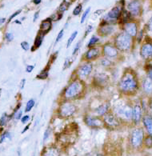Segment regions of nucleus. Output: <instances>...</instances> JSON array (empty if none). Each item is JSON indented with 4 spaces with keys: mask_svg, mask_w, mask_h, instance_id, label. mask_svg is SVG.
Here are the masks:
<instances>
[{
    "mask_svg": "<svg viewBox=\"0 0 152 156\" xmlns=\"http://www.w3.org/2000/svg\"><path fill=\"white\" fill-rule=\"evenodd\" d=\"M23 111H22L21 109L19 110V111H17L16 112H13V114H12V115H13V119H15V120H20L22 119V117H23Z\"/></svg>",
    "mask_w": 152,
    "mask_h": 156,
    "instance_id": "nucleus-41",
    "label": "nucleus"
},
{
    "mask_svg": "<svg viewBox=\"0 0 152 156\" xmlns=\"http://www.w3.org/2000/svg\"><path fill=\"white\" fill-rule=\"evenodd\" d=\"M146 72H147V77H148L150 79L152 80V64H148L146 65Z\"/></svg>",
    "mask_w": 152,
    "mask_h": 156,
    "instance_id": "nucleus-40",
    "label": "nucleus"
},
{
    "mask_svg": "<svg viewBox=\"0 0 152 156\" xmlns=\"http://www.w3.org/2000/svg\"><path fill=\"white\" fill-rule=\"evenodd\" d=\"M5 39L7 41V42H11V41H13L14 39V34L13 33L11 32H7L5 34Z\"/></svg>",
    "mask_w": 152,
    "mask_h": 156,
    "instance_id": "nucleus-44",
    "label": "nucleus"
},
{
    "mask_svg": "<svg viewBox=\"0 0 152 156\" xmlns=\"http://www.w3.org/2000/svg\"><path fill=\"white\" fill-rule=\"evenodd\" d=\"M103 122V126L104 128L110 130H115L120 128L122 126V122L120 121L117 116L115 115L113 111H111L107 113L104 116L102 117Z\"/></svg>",
    "mask_w": 152,
    "mask_h": 156,
    "instance_id": "nucleus-10",
    "label": "nucleus"
},
{
    "mask_svg": "<svg viewBox=\"0 0 152 156\" xmlns=\"http://www.w3.org/2000/svg\"><path fill=\"white\" fill-rule=\"evenodd\" d=\"M145 138L144 129L141 126H135L131 130L130 134V144L134 149H139L143 144V140Z\"/></svg>",
    "mask_w": 152,
    "mask_h": 156,
    "instance_id": "nucleus-7",
    "label": "nucleus"
},
{
    "mask_svg": "<svg viewBox=\"0 0 152 156\" xmlns=\"http://www.w3.org/2000/svg\"><path fill=\"white\" fill-rule=\"evenodd\" d=\"M82 11H83V4H82V3H79V4L74 8V10H73V15H74V16H78V15H80V14H81Z\"/></svg>",
    "mask_w": 152,
    "mask_h": 156,
    "instance_id": "nucleus-38",
    "label": "nucleus"
},
{
    "mask_svg": "<svg viewBox=\"0 0 152 156\" xmlns=\"http://www.w3.org/2000/svg\"><path fill=\"white\" fill-rule=\"evenodd\" d=\"M143 91L147 95H152V80L146 76L141 83Z\"/></svg>",
    "mask_w": 152,
    "mask_h": 156,
    "instance_id": "nucleus-24",
    "label": "nucleus"
},
{
    "mask_svg": "<svg viewBox=\"0 0 152 156\" xmlns=\"http://www.w3.org/2000/svg\"><path fill=\"white\" fill-rule=\"evenodd\" d=\"M111 76L107 71L94 73L91 78V86L98 90H103L111 83Z\"/></svg>",
    "mask_w": 152,
    "mask_h": 156,
    "instance_id": "nucleus-6",
    "label": "nucleus"
},
{
    "mask_svg": "<svg viewBox=\"0 0 152 156\" xmlns=\"http://www.w3.org/2000/svg\"><path fill=\"white\" fill-rule=\"evenodd\" d=\"M126 10L133 18L138 17L141 15L142 3L140 0H131L126 4Z\"/></svg>",
    "mask_w": 152,
    "mask_h": 156,
    "instance_id": "nucleus-16",
    "label": "nucleus"
},
{
    "mask_svg": "<svg viewBox=\"0 0 152 156\" xmlns=\"http://www.w3.org/2000/svg\"><path fill=\"white\" fill-rule=\"evenodd\" d=\"M123 8L124 7H122V6H115V7H114L111 11H108V13H107L103 16L99 25H103V24L115 25V24L118 23L120 15H121L122 10Z\"/></svg>",
    "mask_w": 152,
    "mask_h": 156,
    "instance_id": "nucleus-11",
    "label": "nucleus"
},
{
    "mask_svg": "<svg viewBox=\"0 0 152 156\" xmlns=\"http://www.w3.org/2000/svg\"><path fill=\"white\" fill-rule=\"evenodd\" d=\"M7 139H11V134L9 131H4L0 137V143H2Z\"/></svg>",
    "mask_w": 152,
    "mask_h": 156,
    "instance_id": "nucleus-37",
    "label": "nucleus"
},
{
    "mask_svg": "<svg viewBox=\"0 0 152 156\" xmlns=\"http://www.w3.org/2000/svg\"><path fill=\"white\" fill-rule=\"evenodd\" d=\"M30 116L29 115H23V117H22V119L20 120H21L22 123L26 124L30 121Z\"/></svg>",
    "mask_w": 152,
    "mask_h": 156,
    "instance_id": "nucleus-45",
    "label": "nucleus"
},
{
    "mask_svg": "<svg viewBox=\"0 0 152 156\" xmlns=\"http://www.w3.org/2000/svg\"><path fill=\"white\" fill-rule=\"evenodd\" d=\"M78 30H75V31H73L72 34H71V36L69 37V39H67V42H66V49H68L69 47H71V44L73 43V42L75 41V39H76V37L78 35Z\"/></svg>",
    "mask_w": 152,
    "mask_h": 156,
    "instance_id": "nucleus-32",
    "label": "nucleus"
},
{
    "mask_svg": "<svg viewBox=\"0 0 152 156\" xmlns=\"http://www.w3.org/2000/svg\"><path fill=\"white\" fill-rule=\"evenodd\" d=\"M44 38H45V35L43 34H42L41 32H39V31H38V34H37L36 37H35V39H34V44H33V46L30 49V51L34 52L35 51L39 49L41 46H42V44H43Z\"/></svg>",
    "mask_w": 152,
    "mask_h": 156,
    "instance_id": "nucleus-25",
    "label": "nucleus"
},
{
    "mask_svg": "<svg viewBox=\"0 0 152 156\" xmlns=\"http://www.w3.org/2000/svg\"><path fill=\"white\" fill-rule=\"evenodd\" d=\"M34 105H35V100H34V98H30V99H29V100L27 102L26 107H25L24 111H25L26 113L30 112V111L34 108Z\"/></svg>",
    "mask_w": 152,
    "mask_h": 156,
    "instance_id": "nucleus-31",
    "label": "nucleus"
},
{
    "mask_svg": "<svg viewBox=\"0 0 152 156\" xmlns=\"http://www.w3.org/2000/svg\"><path fill=\"white\" fill-rule=\"evenodd\" d=\"M34 69V65H27L26 71L27 73H31Z\"/></svg>",
    "mask_w": 152,
    "mask_h": 156,
    "instance_id": "nucleus-50",
    "label": "nucleus"
},
{
    "mask_svg": "<svg viewBox=\"0 0 152 156\" xmlns=\"http://www.w3.org/2000/svg\"><path fill=\"white\" fill-rule=\"evenodd\" d=\"M32 156H34V154H33V155Z\"/></svg>",
    "mask_w": 152,
    "mask_h": 156,
    "instance_id": "nucleus-62",
    "label": "nucleus"
},
{
    "mask_svg": "<svg viewBox=\"0 0 152 156\" xmlns=\"http://www.w3.org/2000/svg\"><path fill=\"white\" fill-rule=\"evenodd\" d=\"M140 56L146 61H152V41L146 40L143 43L139 51Z\"/></svg>",
    "mask_w": 152,
    "mask_h": 156,
    "instance_id": "nucleus-15",
    "label": "nucleus"
},
{
    "mask_svg": "<svg viewBox=\"0 0 152 156\" xmlns=\"http://www.w3.org/2000/svg\"><path fill=\"white\" fill-rule=\"evenodd\" d=\"M99 44H100V38L94 34V35H92V36L90 37V39H89L88 43H87L86 47L88 49V48L95 47V46L99 45Z\"/></svg>",
    "mask_w": 152,
    "mask_h": 156,
    "instance_id": "nucleus-28",
    "label": "nucleus"
},
{
    "mask_svg": "<svg viewBox=\"0 0 152 156\" xmlns=\"http://www.w3.org/2000/svg\"><path fill=\"white\" fill-rule=\"evenodd\" d=\"M58 51H55V53H53L52 55H51L49 62H51V63H53V62L55 61L56 58H57V57H58Z\"/></svg>",
    "mask_w": 152,
    "mask_h": 156,
    "instance_id": "nucleus-46",
    "label": "nucleus"
},
{
    "mask_svg": "<svg viewBox=\"0 0 152 156\" xmlns=\"http://www.w3.org/2000/svg\"><path fill=\"white\" fill-rule=\"evenodd\" d=\"M39 13H40V11H36L35 13H34V19H33V22H36L37 20H38V19H39Z\"/></svg>",
    "mask_w": 152,
    "mask_h": 156,
    "instance_id": "nucleus-52",
    "label": "nucleus"
},
{
    "mask_svg": "<svg viewBox=\"0 0 152 156\" xmlns=\"http://www.w3.org/2000/svg\"><path fill=\"white\" fill-rule=\"evenodd\" d=\"M51 64L52 63H51L48 61L47 66L39 72V74L36 75V79H40V80H46V79H48V77H49V71L51 70Z\"/></svg>",
    "mask_w": 152,
    "mask_h": 156,
    "instance_id": "nucleus-27",
    "label": "nucleus"
},
{
    "mask_svg": "<svg viewBox=\"0 0 152 156\" xmlns=\"http://www.w3.org/2000/svg\"><path fill=\"white\" fill-rule=\"evenodd\" d=\"M30 125H31V122H30V123H28L27 125L25 127H24V129L23 130H22V134H24L25 132H27L28 130H29V128H30Z\"/></svg>",
    "mask_w": 152,
    "mask_h": 156,
    "instance_id": "nucleus-53",
    "label": "nucleus"
},
{
    "mask_svg": "<svg viewBox=\"0 0 152 156\" xmlns=\"http://www.w3.org/2000/svg\"><path fill=\"white\" fill-rule=\"evenodd\" d=\"M51 133H52V128L51 127V126H48V127L45 130L44 133H43V143H46V142L50 139Z\"/></svg>",
    "mask_w": 152,
    "mask_h": 156,
    "instance_id": "nucleus-35",
    "label": "nucleus"
},
{
    "mask_svg": "<svg viewBox=\"0 0 152 156\" xmlns=\"http://www.w3.org/2000/svg\"><path fill=\"white\" fill-rule=\"evenodd\" d=\"M94 66V63L91 62H82L74 71V73L76 77L87 82V80L92 75Z\"/></svg>",
    "mask_w": 152,
    "mask_h": 156,
    "instance_id": "nucleus-8",
    "label": "nucleus"
},
{
    "mask_svg": "<svg viewBox=\"0 0 152 156\" xmlns=\"http://www.w3.org/2000/svg\"><path fill=\"white\" fill-rule=\"evenodd\" d=\"M87 91V85L86 82L76 77L75 73L73 72L69 83L61 92L58 101L75 102L80 100L84 98Z\"/></svg>",
    "mask_w": 152,
    "mask_h": 156,
    "instance_id": "nucleus-1",
    "label": "nucleus"
},
{
    "mask_svg": "<svg viewBox=\"0 0 152 156\" xmlns=\"http://www.w3.org/2000/svg\"><path fill=\"white\" fill-rule=\"evenodd\" d=\"M2 131H3V127H2V126H0V134L2 135Z\"/></svg>",
    "mask_w": 152,
    "mask_h": 156,
    "instance_id": "nucleus-58",
    "label": "nucleus"
},
{
    "mask_svg": "<svg viewBox=\"0 0 152 156\" xmlns=\"http://www.w3.org/2000/svg\"><path fill=\"white\" fill-rule=\"evenodd\" d=\"M122 30L127 34H129L132 38H135L138 34V32H139L138 24L134 21L126 23L122 26Z\"/></svg>",
    "mask_w": 152,
    "mask_h": 156,
    "instance_id": "nucleus-19",
    "label": "nucleus"
},
{
    "mask_svg": "<svg viewBox=\"0 0 152 156\" xmlns=\"http://www.w3.org/2000/svg\"><path fill=\"white\" fill-rule=\"evenodd\" d=\"M11 119H13V115H8L7 113L3 114V115L1 116V118H0V126L3 127V126H6Z\"/></svg>",
    "mask_w": 152,
    "mask_h": 156,
    "instance_id": "nucleus-30",
    "label": "nucleus"
},
{
    "mask_svg": "<svg viewBox=\"0 0 152 156\" xmlns=\"http://www.w3.org/2000/svg\"><path fill=\"white\" fill-rule=\"evenodd\" d=\"M90 9L91 8L89 7L88 8H87V10H85V11L83 13V15H82V17H81V21H80V23L81 24L84 23V22L86 21L87 18L88 17V15H89V14H90Z\"/></svg>",
    "mask_w": 152,
    "mask_h": 156,
    "instance_id": "nucleus-39",
    "label": "nucleus"
},
{
    "mask_svg": "<svg viewBox=\"0 0 152 156\" xmlns=\"http://www.w3.org/2000/svg\"><path fill=\"white\" fill-rule=\"evenodd\" d=\"M147 28H148V30H150V32H152V17H151V19L150 20V21H149V23H148Z\"/></svg>",
    "mask_w": 152,
    "mask_h": 156,
    "instance_id": "nucleus-54",
    "label": "nucleus"
},
{
    "mask_svg": "<svg viewBox=\"0 0 152 156\" xmlns=\"http://www.w3.org/2000/svg\"><path fill=\"white\" fill-rule=\"evenodd\" d=\"M143 117V110L142 107L141 101H138L133 103L132 112V125L134 126H138L142 122Z\"/></svg>",
    "mask_w": 152,
    "mask_h": 156,
    "instance_id": "nucleus-14",
    "label": "nucleus"
},
{
    "mask_svg": "<svg viewBox=\"0 0 152 156\" xmlns=\"http://www.w3.org/2000/svg\"><path fill=\"white\" fill-rule=\"evenodd\" d=\"M122 55V54L120 53L119 51L114 45L112 41L106 42L105 43L102 44V56L103 57H106V58L117 62L118 60L120 59Z\"/></svg>",
    "mask_w": 152,
    "mask_h": 156,
    "instance_id": "nucleus-9",
    "label": "nucleus"
},
{
    "mask_svg": "<svg viewBox=\"0 0 152 156\" xmlns=\"http://www.w3.org/2000/svg\"><path fill=\"white\" fill-rule=\"evenodd\" d=\"M140 87L139 78L133 69L126 68L118 79L117 90L122 96L131 97L137 94Z\"/></svg>",
    "mask_w": 152,
    "mask_h": 156,
    "instance_id": "nucleus-2",
    "label": "nucleus"
},
{
    "mask_svg": "<svg viewBox=\"0 0 152 156\" xmlns=\"http://www.w3.org/2000/svg\"><path fill=\"white\" fill-rule=\"evenodd\" d=\"M86 1H87V0H86Z\"/></svg>",
    "mask_w": 152,
    "mask_h": 156,
    "instance_id": "nucleus-63",
    "label": "nucleus"
},
{
    "mask_svg": "<svg viewBox=\"0 0 152 156\" xmlns=\"http://www.w3.org/2000/svg\"><path fill=\"white\" fill-rule=\"evenodd\" d=\"M32 2L34 5H39L42 2V0H33Z\"/></svg>",
    "mask_w": 152,
    "mask_h": 156,
    "instance_id": "nucleus-56",
    "label": "nucleus"
},
{
    "mask_svg": "<svg viewBox=\"0 0 152 156\" xmlns=\"http://www.w3.org/2000/svg\"><path fill=\"white\" fill-rule=\"evenodd\" d=\"M98 62H99V65L101 68H103L106 71H112L115 68L116 63L115 61L106 58V57H103V56L98 60Z\"/></svg>",
    "mask_w": 152,
    "mask_h": 156,
    "instance_id": "nucleus-20",
    "label": "nucleus"
},
{
    "mask_svg": "<svg viewBox=\"0 0 152 156\" xmlns=\"http://www.w3.org/2000/svg\"><path fill=\"white\" fill-rule=\"evenodd\" d=\"M75 57L74 56H71V58H66L65 60L64 64H63V67H62V71H65L66 69H68L69 67H71V64L74 62V59H75Z\"/></svg>",
    "mask_w": 152,
    "mask_h": 156,
    "instance_id": "nucleus-36",
    "label": "nucleus"
},
{
    "mask_svg": "<svg viewBox=\"0 0 152 156\" xmlns=\"http://www.w3.org/2000/svg\"><path fill=\"white\" fill-rule=\"evenodd\" d=\"M96 156H104V154H100V153H99V154H97Z\"/></svg>",
    "mask_w": 152,
    "mask_h": 156,
    "instance_id": "nucleus-60",
    "label": "nucleus"
},
{
    "mask_svg": "<svg viewBox=\"0 0 152 156\" xmlns=\"http://www.w3.org/2000/svg\"><path fill=\"white\" fill-rule=\"evenodd\" d=\"M142 122L143 125L144 129L146 130L147 135H152V115L150 114H145L143 115Z\"/></svg>",
    "mask_w": 152,
    "mask_h": 156,
    "instance_id": "nucleus-23",
    "label": "nucleus"
},
{
    "mask_svg": "<svg viewBox=\"0 0 152 156\" xmlns=\"http://www.w3.org/2000/svg\"><path fill=\"white\" fill-rule=\"evenodd\" d=\"M112 43L121 54H126L131 52L134 47L135 39L124 31H119L115 34Z\"/></svg>",
    "mask_w": 152,
    "mask_h": 156,
    "instance_id": "nucleus-4",
    "label": "nucleus"
},
{
    "mask_svg": "<svg viewBox=\"0 0 152 156\" xmlns=\"http://www.w3.org/2000/svg\"><path fill=\"white\" fill-rule=\"evenodd\" d=\"M102 57V44L88 48L82 56V62H91L98 61Z\"/></svg>",
    "mask_w": 152,
    "mask_h": 156,
    "instance_id": "nucleus-12",
    "label": "nucleus"
},
{
    "mask_svg": "<svg viewBox=\"0 0 152 156\" xmlns=\"http://www.w3.org/2000/svg\"><path fill=\"white\" fill-rule=\"evenodd\" d=\"M148 107L152 111V95L150 98V99H149V102H148Z\"/></svg>",
    "mask_w": 152,
    "mask_h": 156,
    "instance_id": "nucleus-55",
    "label": "nucleus"
},
{
    "mask_svg": "<svg viewBox=\"0 0 152 156\" xmlns=\"http://www.w3.org/2000/svg\"><path fill=\"white\" fill-rule=\"evenodd\" d=\"M21 12H22V10H19V11H15V12L13 14V15H11V16H10V18H9V19H8V20H7V22H8V23H10V22H11V20H13V19H15V18L16 17L17 15H19V14L21 13Z\"/></svg>",
    "mask_w": 152,
    "mask_h": 156,
    "instance_id": "nucleus-49",
    "label": "nucleus"
},
{
    "mask_svg": "<svg viewBox=\"0 0 152 156\" xmlns=\"http://www.w3.org/2000/svg\"><path fill=\"white\" fill-rule=\"evenodd\" d=\"M52 22L53 21L50 19V17L43 20L41 22L40 26H39V32H41L44 35L48 34L52 29Z\"/></svg>",
    "mask_w": 152,
    "mask_h": 156,
    "instance_id": "nucleus-22",
    "label": "nucleus"
},
{
    "mask_svg": "<svg viewBox=\"0 0 152 156\" xmlns=\"http://www.w3.org/2000/svg\"><path fill=\"white\" fill-rule=\"evenodd\" d=\"M143 145L145 146V147L150 149L152 148V135H147L145 136L143 140Z\"/></svg>",
    "mask_w": 152,
    "mask_h": 156,
    "instance_id": "nucleus-33",
    "label": "nucleus"
},
{
    "mask_svg": "<svg viewBox=\"0 0 152 156\" xmlns=\"http://www.w3.org/2000/svg\"><path fill=\"white\" fill-rule=\"evenodd\" d=\"M133 19L134 18L131 16V15L128 12V11L126 9L123 8L122 10V12H121V15H120L119 20H118V23L121 24V25H124L126 23H129V22L133 21Z\"/></svg>",
    "mask_w": 152,
    "mask_h": 156,
    "instance_id": "nucleus-26",
    "label": "nucleus"
},
{
    "mask_svg": "<svg viewBox=\"0 0 152 156\" xmlns=\"http://www.w3.org/2000/svg\"><path fill=\"white\" fill-rule=\"evenodd\" d=\"M143 30H141L139 32H138V34L136 35V40H137L138 43H141L142 39H143Z\"/></svg>",
    "mask_w": 152,
    "mask_h": 156,
    "instance_id": "nucleus-47",
    "label": "nucleus"
},
{
    "mask_svg": "<svg viewBox=\"0 0 152 156\" xmlns=\"http://www.w3.org/2000/svg\"><path fill=\"white\" fill-rule=\"evenodd\" d=\"M92 30H93V27L91 26V25H88L86 28V30H85V34H84L83 39L87 38V36L88 34H90V33L92 31Z\"/></svg>",
    "mask_w": 152,
    "mask_h": 156,
    "instance_id": "nucleus-48",
    "label": "nucleus"
},
{
    "mask_svg": "<svg viewBox=\"0 0 152 156\" xmlns=\"http://www.w3.org/2000/svg\"><path fill=\"white\" fill-rule=\"evenodd\" d=\"M61 152H60L59 148L57 146L51 145L48 146L43 150L41 153V156H60Z\"/></svg>",
    "mask_w": 152,
    "mask_h": 156,
    "instance_id": "nucleus-21",
    "label": "nucleus"
},
{
    "mask_svg": "<svg viewBox=\"0 0 152 156\" xmlns=\"http://www.w3.org/2000/svg\"><path fill=\"white\" fill-rule=\"evenodd\" d=\"M84 124L91 129L104 128L102 117L94 115L92 114L86 113L83 118Z\"/></svg>",
    "mask_w": 152,
    "mask_h": 156,
    "instance_id": "nucleus-13",
    "label": "nucleus"
},
{
    "mask_svg": "<svg viewBox=\"0 0 152 156\" xmlns=\"http://www.w3.org/2000/svg\"><path fill=\"white\" fill-rule=\"evenodd\" d=\"M71 3L70 2H67L66 0H63V1L61 2V4L59 5V7H58V11H57V12L63 14L65 11H66L67 10H68L70 6H71Z\"/></svg>",
    "mask_w": 152,
    "mask_h": 156,
    "instance_id": "nucleus-29",
    "label": "nucleus"
},
{
    "mask_svg": "<svg viewBox=\"0 0 152 156\" xmlns=\"http://www.w3.org/2000/svg\"><path fill=\"white\" fill-rule=\"evenodd\" d=\"M111 111L119 119L122 125L132 124L133 103L127 100L116 101L111 106Z\"/></svg>",
    "mask_w": 152,
    "mask_h": 156,
    "instance_id": "nucleus-3",
    "label": "nucleus"
},
{
    "mask_svg": "<svg viewBox=\"0 0 152 156\" xmlns=\"http://www.w3.org/2000/svg\"><path fill=\"white\" fill-rule=\"evenodd\" d=\"M15 23H18V24H21L22 23L20 21H19V20H16V21H15Z\"/></svg>",
    "mask_w": 152,
    "mask_h": 156,
    "instance_id": "nucleus-59",
    "label": "nucleus"
},
{
    "mask_svg": "<svg viewBox=\"0 0 152 156\" xmlns=\"http://www.w3.org/2000/svg\"><path fill=\"white\" fill-rule=\"evenodd\" d=\"M20 46H21L22 49L23 50V51H29V50L30 49V44H29V43L27 42V41H23L21 43V44H20Z\"/></svg>",
    "mask_w": 152,
    "mask_h": 156,
    "instance_id": "nucleus-43",
    "label": "nucleus"
},
{
    "mask_svg": "<svg viewBox=\"0 0 152 156\" xmlns=\"http://www.w3.org/2000/svg\"><path fill=\"white\" fill-rule=\"evenodd\" d=\"M1 90H2V89H1V88H0V93H1Z\"/></svg>",
    "mask_w": 152,
    "mask_h": 156,
    "instance_id": "nucleus-61",
    "label": "nucleus"
},
{
    "mask_svg": "<svg viewBox=\"0 0 152 156\" xmlns=\"http://www.w3.org/2000/svg\"><path fill=\"white\" fill-rule=\"evenodd\" d=\"M83 39L79 41V42L75 44V47H74V50H73L72 56H74V57L77 56V55L79 54V52H80V49H81L82 46H83Z\"/></svg>",
    "mask_w": 152,
    "mask_h": 156,
    "instance_id": "nucleus-34",
    "label": "nucleus"
},
{
    "mask_svg": "<svg viewBox=\"0 0 152 156\" xmlns=\"http://www.w3.org/2000/svg\"><path fill=\"white\" fill-rule=\"evenodd\" d=\"M26 79H23L21 80V82H20V85H19V87L21 90H23L24 87H25V84H26Z\"/></svg>",
    "mask_w": 152,
    "mask_h": 156,
    "instance_id": "nucleus-51",
    "label": "nucleus"
},
{
    "mask_svg": "<svg viewBox=\"0 0 152 156\" xmlns=\"http://www.w3.org/2000/svg\"><path fill=\"white\" fill-rule=\"evenodd\" d=\"M115 25H110V24H103L99 25L97 29V34L102 38H107L111 35H115Z\"/></svg>",
    "mask_w": 152,
    "mask_h": 156,
    "instance_id": "nucleus-18",
    "label": "nucleus"
},
{
    "mask_svg": "<svg viewBox=\"0 0 152 156\" xmlns=\"http://www.w3.org/2000/svg\"><path fill=\"white\" fill-rule=\"evenodd\" d=\"M78 107L74 102L70 101H58L56 108V117L61 119H70L77 113Z\"/></svg>",
    "mask_w": 152,
    "mask_h": 156,
    "instance_id": "nucleus-5",
    "label": "nucleus"
},
{
    "mask_svg": "<svg viewBox=\"0 0 152 156\" xmlns=\"http://www.w3.org/2000/svg\"><path fill=\"white\" fill-rule=\"evenodd\" d=\"M5 22H6V19H5V18H2V19H0V26L4 23Z\"/></svg>",
    "mask_w": 152,
    "mask_h": 156,
    "instance_id": "nucleus-57",
    "label": "nucleus"
},
{
    "mask_svg": "<svg viewBox=\"0 0 152 156\" xmlns=\"http://www.w3.org/2000/svg\"><path fill=\"white\" fill-rule=\"evenodd\" d=\"M63 36H64V29H61L59 32H58L57 37H56L55 42V45H56L57 43H59L60 41H61V39L63 38Z\"/></svg>",
    "mask_w": 152,
    "mask_h": 156,
    "instance_id": "nucleus-42",
    "label": "nucleus"
},
{
    "mask_svg": "<svg viewBox=\"0 0 152 156\" xmlns=\"http://www.w3.org/2000/svg\"><path fill=\"white\" fill-rule=\"evenodd\" d=\"M111 103H110L109 100L103 101L98 107L93 109L92 115L99 116V117H103L111 110Z\"/></svg>",
    "mask_w": 152,
    "mask_h": 156,
    "instance_id": "nucleus-17",
    "label": "nucleus"
}]
</instances>
